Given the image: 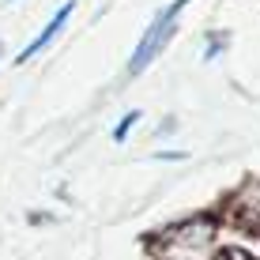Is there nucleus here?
<instances>
[{"mask_svg": "<svg viewBox=\"0 0 260 260\" xmlns=\"http://www.w3.org/2000/svg\"><path fill=\"white\" fill-rule=\"evenodd\" d=\"M72 12H76V0H68V4H60V8H57V15H53V19H49V23H46V26H42V30H38V38H34L30 46H26V49L19 53V57H15V64H26V60H30V57H38V53L46 49L49 42H53V38H57V34H60V30H64V26H68V15H72Z\"/></svg>", "mask_w": 260, "mask_h": 260, "instance_id": "f03ea898", "label": "nucleus"}, {"mask_svg": "<svg viewBox=\"0 0 260 260\" xmlns=\"http://www.w3.org/2000/svg\"><path fill=\"white\" fill-rule=\"evenodd\" d=\"M185 4H189V0H170V4L162 8V12H158L155 19L147 23V30H143L140 46L132 49V57H128V72H132V76H140V72L147 68L151 60L158 57V53H162V46H166V42L174 38V30H177V19H181Z\"/></svg>", "mask_w": 260, "mask_h": 260, "instance_id": "f257e3e1", "label": "nucleus"}, {"mask_svg": "<svg viewBox=\"0 0 260 260\" xmlns=\"http://www.w3.org/2000/svg\"><path fill=\"white\" fill-rule=\"evenodd\" d=\"M155 158H170V162H174V158H185V151H158Z\"/></svg>", "mask_w": 260, "mask_h": 260, "instance_id": "423d86ee", "label": "nucleus"}, {"mask_svg": "<svg viewBox=\"0 0 260 260\" xmlns=\"http://www.w3.org/2000/svg\"><path fill=\"white\" fill-rule=\"evenodd\" d=\"M215 260H249V256H245V253H238V249H226V253H219Z\"/></svg>", "mask_w": 260, "mask_h": 260, "instance_id": "39448f33", "label": "nucleus"}, {"mask_svg": "<svg viewBox=\"0 0 260 260\" xmlns=\"http://www.w3.org/2000/svg\"><path fill=\"white\" fill-rule=\"evenodd\" d=\"M140 121V110H132V113H124V117H121V124H117V128H113V140H128V132H132V124H136Z\"/></svg>", "mask_w": 260, "mask_h": 260, "instance_id": "20e7f679", "label": "nucleus"}, {"mask_svg": "<svg viewBox=\"0 0 260 260\" xmlns=\"http://www.w3.org/2000/svg\"><path fill=\"white\" fill-rule=\"evenodd\" d=\"M170 241H174L177 256H192V253H200V249L211 241V226L208 222H185V226H177L174 234H170Z\"/></svg>", "mask_w": 260, "mask_h": 260, "instance_id": "7ed1b4c3", "label": "nucleus"}]
</instances>
